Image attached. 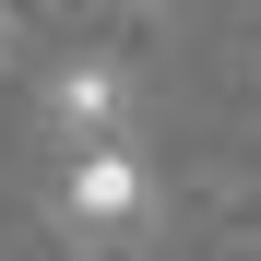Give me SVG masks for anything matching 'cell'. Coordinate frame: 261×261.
Instances as JSON below:
<instances>
[{
    "mask_svg": "<svg viewBox=\"0 0 261 261\" xmlns=\"http://www.w3.org/2000/svg\"><path fill=\"white\" fill-rule=\"evenodd\" d=\"M143 154H119V143H71V178H60V214L83 238H119V226H143Z\"/></svg>",
    "mask_w": 261,
    "mask_h": 261,
    "instance_id": "cell-1",
    "label": "cell"
},
{
    "mask_svg": "<svg viewBox=\"0 0 261 261\" xmlns=\"http://www.w3.org/2000/svg\"><path fill=\"white\" fill-rule=\"evenodd\" d=\"M48 119L71 130V143H119V71H107V60H71V71L48 83Z\"/></svg>",
    "mask_w": 261,
    "mask_h": 261,
    "instance_id": "cell-2",
    "label": "cell"
}]
</instances>
